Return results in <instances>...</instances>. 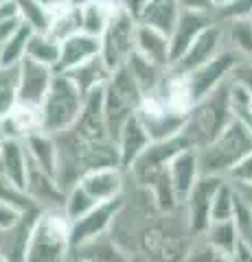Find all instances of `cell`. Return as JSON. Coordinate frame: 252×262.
Instances as JSON below:
<instances>
[{"mask_svg": "<svg viewBox=\"0 0 252 262\" xmlns=\"http://www.w3.org/2000/svg\"><path fill=\"white\" fill-rule=\"evenodd\" d=\"M24 146H27L31 164H35L37 168L46 170L48 175L57 177L60 149H57V140H55V136L44 134V131H35V134L24 138Z\"/></svg>", "mask_w": 252, "mask_h": 262, "instance_id": "22", "label": "cell"}, {"mask_svg": "<svg viewBox=\"0 0 252 262\" xmlns=\"http://www.w3.org/2000/svg\"><path fill=\"white\" fill-rule=\"evenodd\" d=\"M0 144H3V140H0Z\"/></svg>", "mask_w": 252, "mask_h": 262, "instance_id": "53", "label": "cell"}, {"mask_svg": "<svg viewBox=\"0 0 252 262\" xmlns=\"http://www.w3.org/2000/svg\"><path fill=\"white\" fill-rule=\"evenodd\" d=\"M24 22L22 18H13V20H5V22H0V46H3L7 39L13 37L15 33H18L22 27H24Z\"/></svg>", "mask_w": 252, "mask_h": 262, "instance_id": "42", "label": "cell"}, {"mask_svg": "<svg viewBox=\"0 0 252 262\" xmlns=\"http://www.w3.org/2000/svg\"><path fill=\"white\" fill-rule=\"evenodd\" d=\"M195 153L200 162V175L226 179V175L252 153V131L243 120L235 118L217 140Z\"/></svg>", "mask_w": 252, "mask_h": 262, "instance_id": "2", "label": "cell"}, {"mask_svg": "<svg viewBox=\"0 0 252 262\" xmlns=\"http://www.w3.org/2000/svg\"><path fill=\"white\" fill-rule=\"evenodd\" d=\"M99 55H101V39L79 33V35L62 42V55L57 66H55V72L57 75H68L70 70L79 68L81 63L90 61Z\"/></svg>", "mask_w": 252, "mask_h": 262, "instance_id": "16", "label": "cell"}, {"mask_svg": "<svg viewBox=\"0 0 252 262\" xmlns=\"http://www.w3.org/2000/svg\"><path fill=\"white\" fill-rule=\"evenodd\" d=\"M117 3H88L81 7V33L90 37H99L105 33L112 15L117 11Z\"/></svg>", "mask_w": 252, "mask_h": 262, "instance_id": "27", "label": "cell"}, {"mask_svg": "<svg viewBox=\"0 0 252 262\" xmlns=\"http://www.w3.org/2000/svg\"><path fill=\"white\" fill-rule=\"evenodd\" d=\"M0 175L9 179L15 186L27 188L29 177V153L24 140L15 138H5L0 144Z\"/></svg>", "mask_w": 252, "mask_h": 262, "instance_id": "17", "label": "cell"}, {"mask_svg": "<svg viewBox=\"0 0 252 262\" xmlns=\"http://www.w3.org/2000/svg\"><path fill=\"white\" fill-rule=\"evenodd\" d=\"M200 177H202L200 162H198V153L195 151H182L180 155H176L169 162V182H171V188L178 196V201H180V206L193 190V186L198 184Z\"/></svg>", "mask_w": 252, "mask_h": 262, "instance_id": "18", "label": "cell"}, {"mask_svg": "<svg viewBox=\"0 0 252 262\" xmlns=\"http://www.w3.org/2000/svg\"><path fill=\"white\" fill-rule=\"evenodd\" d=\"M81 33V7L75 5H64L57 11L51 13V27H48V35L57 42H66V39L75 37Z\"/></svg>", "mask_w": 252, "mask_h": 262, "instance_id": "26", "label": "cell"}, {"mask_svg": "<svg viewBox=\"0 0 252 262\" xmlns=\"http://www.w3.org/2000/svg\"><path fill=\"white\" fill-rule=\"evenodd\" d=\"M224 184V177H208L202 175L198 184L182 203V212L186 216V225H189L193 236H202L210 225V208H213V199Z\"/></svg>", "mask_w": 252, "mask_h": 262, "instance_id": "9", "label": "cell"}, {"mask_svg": "<svg viewBox=\"0 0 252 262\" xmlns=\"http://www.w3.org/2000/svg\"><path fill=\"white\" fill-rule=\"evenodd\" d=\"M72 260H79V262H129L125 249L121 247L110 234H103L99 238L77 247L72 251Z\"/></svg>", "mask_w": 252, "mask_h": 262, "instance_id": "24", "label": "cell"}, {"mask_svg": "<svg viewBox=\"0 0 252 262\" xmlns=\"http://www.w3.org/2000/svg\"><path fill=\"white\" fill-rule=\"evenodd\" d=\"M136 27L138 22L123 7H117L108 29L101 35V59L114 72L123 68L127 59L136 53Z\"/></svg>", "mask_w": 252, "mask_h": 262, "instance_id": "6", "label": "cell"}, {"mask_svg": "<svg viewBox=\"0 0 252 262\" xmlns=\"http://www.w3.org/2000/svg\"><path fill=\"white\" fill-rule=\"evenodd\" d=\"M20 11V18L37 33H48L51 27V13H48L37 0H13Z\"/></svg>", "mask_w": 252, "mask_h": 262, "instance_id": "36", "label": "cell"}, {"mask_svg": "<svg viewBox=\"0 0 252 262\" xmlns=\"http://www.w3.org/2000/svg\"><path fill=\"white\" fill-rule=\"evenodd\" d=\"M222 256L224 253H219L215 247H210L204 236H193L184 262H217Z\"/></svg>", "mask_w": 252, "mask_h": 262, "instance_id": "37", "label": "cell"}, {"mask_svg": "<svg viewBox=\"0 0 252 262\" xmlns=\"http://www.w3.org/2000/svg\"><path fill=\"white\" fill-rule=\"evenodd\" d=\"M0 203H5V206L13 208L15 212H20V214H29V212L40 210L35 203L31 201V196L27 194L24 188L15 186L13 182L5 179L3 175H0Z\"/></svg>", "mask_w": 252, "mask_h": 262, "instance_id": "35", "label": "cell"}, {"mask_svg": "<svg viewBox=\"0 0 252 262\" xmlns=\"http://www.w3.org/2000/svg\"><path fill=\"white\" fill-rule=\"evenodd\" d=\"M24 262H72L70 223L62 210H42L31 229Z\"/></svg>", "mask_w": 252, "mask_h": 262, "instance_id": "3", "label": "cell"}, {"mask_svg": "<svg viewBox=\"0 0 252 262\" xmlns=\"http://www.w3.org/2000/svg\"><path fill=\"white\" fill-rule=\"evenodd\" d=\"M237 216V196L228 179L219 186V190L213 199V208H210V223H222V221H235Z\"/></svg>", "mask_w": 252, "mask_h": 262, "instance_id": "34", "label": "cell"}, {"mask_svg": "<svg viewBox=\"0 0 252 262\" xmlns=\"http://www.w3.org/2000/svg\"><path fill=\"white\" fill-rule=\"evenodd\" d=\"M37 3L42 5V7H44V9H46L48 13H53V11H57L60 7H64V5H66L68 0H37Z\"/></svg>", "mask_w": 252, "mask_h": 262, "instance_id": "45", "label": "cell"}, {"mask_svg": "<svg viewBox=\"0 0 252 262\" xmlns=\"http://www.w3.org/2000/svg\"><path fill=\"white\" fill-rule=\"evenodd\" d=\"M235 118L237 116H235V110H232L230 81H226L213 94L202 98L200 103H195L189 110L182 136L189 140L193 151H200L206 144L217 140Z\"/></svg>", "mask_w": 252, "mask_h": 262, "instance_id": "1", "label": "cell"}, {"mask_svg": "<svg viewBox=\"0 0 252 262\" xmlns=\"http://www.w3.org/2000/svg\"><path fill=\"white\" fill-rule=\"evenodd\" d=\"M239 59L241 57L237 53L230 51V48H226L222 55L215 57L213 61H208L206 66L189 72V75H182L193 105L200 103L202 98H206L208 94H213L219 85H224Z\"/></svg>", "mask_w": 252, "mask_h": 262, "instance_id": "7", "label": "cell"}, {"mask_svg": "<svg viewBox=\"0 0 252 262\" xmlns=\"http://www.w3.org/2000/svg\"><path fill=\"white\" fill-rule=\"evenodd\" d=\"M180 13L182 7L178 0H145V7L138 13L136 22L147 24V27L165 33V35H171Z\"/></svg>", "mask_w": 252, "mask_h": 262, "instance_id": "21", "label": "cell"}, {"mask_svg": "<svg viewBox=\"0 0 252 262\" xmlns=\"http://www.w3.org/2000/svg\"><path fill=\"white\" fill-rule=\"evenodd\" d=\"M123 203H125V194L119 196L114 201H108V203H99L90 214L84 216L77 223H70V245H72V251L81 245L90 243L94 238H99L103 234H110L114 221L119 219L121 210H123Z\"/></svg>", "mask_w": 252, "mask_h": 262, "instance_id": "10", "label": "cell"}, {"mask_svg": "<svg viewBox=\"0 0 252 262\" xmlns=\"http://www.w3.org/2000/svg\"><path fill=\"white\" fill-rule=\"evenodd\" d=\"M232 262H252V249H250L243 241L237 245V249H235V253H232Z\"/></svg>", "mask_w": 252, "mask_h": 262, "instance_id": "44", "label": "cell"}, {"mask_svg": "<svg viewBox=\"0 0 252 262\" xmlns=\"http://www.w3.org/2000/svg\"><path fill=\"white\" fill-rule=\"evenodd\" d=\"M33 33L35 31L31 29L29 24H24L13 37L7 39V42L0 46V66H20V61L27 57V44Z\"/></svg>", "mask_w": 252, "mask_h": 262, "instance_id": "33", "label": "cell"}, {"mask_svg": "<svg viewBox=\"0 0 252 262\" xmlns=\"http://www.w3.org/2000/svg\"><path fill=\"white\" fill-rule=\"evenodd\" d=\"M125 68L129 70V75L134 77L136 85L141 88L143 96L156 92V90L162 85V81H165V77H167V70H169V68H160V66L151 63L149 59H145V57L138 55V53H134L132 57H129Z\"/></svg>", "mask_w": 252, "mask_h": 262, "instance_id": "25", "label": "cell"}, {"mask_svg": "<svg viewBox=\"0 0 252 262\" xmlns=\"http://www.w3.org/2000/svg\"><path fill=\"white\" fill-rule=\"evenodd\" d=\"M72 262H79V260H72Z\"/></svg>", "mask_w": 252, "mask_h": 262, "instance_id": "52", "label": "cell"}, {"mask_svg": "<svg viewBox=\"0 0 252 262\" xmlns=\"http://www.w3.org/2000/svg\"><path fill=\"white\" fill-rule=\"evenodd\" d=\"M136 53L145 59L160 66V68H171V42L169 35L160 33L147 24L136 27Z\"/></svg>", "mask_w": 252, "mask_h": 262, "instance_id": "20", "label": "cell"}, {"mask_svg": "<svg viewBox=\"0 0 252 262\" xmlns=\"http://www.w3.org/2000/svg\"><path fill=\"white\" fill-rule=\"evenodd\" d=\"M86 98L66 75H57L42 105V131L51 136L66 134L77 125Z\"/></svg>", "mask_w": 252, "mask_h": 262, "instance_id": "5", "label": "cell"}, {"mask_svg": "<svg viewBox=\"0 0 252 262\" xmlns=\"http://www.w3.org/2000/svg\"><path fill=\"white\" fill-rule=\"evenodd\" d=\"M88 3H92V0H68V5H75V7H84Z\"/></svg>", "mask_w": 252, "mask_h": 262, "instance_id": "47", "label": "cell"}, {"mask_svg": "<svg viewBox=\"0 0 252 262\" xmlns=\"http://www.w3.org/2000/svg\"><path fill=\"white\" fill-rule=\"evenodd\" d=\"M60 55H62V44L57 39H53L48 33H33L27 44V57L33 59L42 66H48V68L55 70V66L60 61Z\"/></svg>", "mask_w": 252, "mask_h": 262, "instance_id": "30", "label": "cell"}, {"mask_svg": "<svg viewBox=\"0 0 252 262\" xmlns=\"http://www.w3.org/2000/svg\"><path fill=\"white\" fill-rule=\"evenodd\" d=\"M228 81L252 94V59H239L237 66L232 68Z\"/></svg>", "mask_w": 252, "mask_h": 262, "instance_id": "38", "label": "cell"}, {"mask_svg": "<svg viewBox=\"0 0 252 262\" xmlns=\"http://www.w3.org/2000/svg\"><path fill=\"white\" fill-rule=\"evenodd\" d=\"M99 206L90 194H88L84 188H81L79 184L75 188H70V190L66 192V201H64V216L68 219V223H77V221H81L84 216H88L90 212Z\"/></svg>", "mask_w": 252, "mask_h": 262, "instance_id": "32", "label": "cell"}, {"mask_svg": "<svg viewBox=\"0 0 252 262\" xmlns=\"http://www.w3.org/2000/svg\"><path fill=\"white\" fill-rule=\"evenodd\" d=\"M217 15L215 13H200V11H186L182 9L180 18L173 33L169 35V42H171V63H176L180 57L189 51V48L198 42V37L204 33L206 29H210L213 24H217Z\"/></svg>", "mask_w": 252, "mask_h": 262, "instance_id": "13", "label": "cell"}, {"mask_svg": "<svg viewBox=\"0 0 252 262\" xmlns=\"http://www.w3.org/2000/svg\"><path fill=\"white\" fill-rule=\"evenodd\" d=\"M27 194L40 210H62L66 201V192L57 184V177L48 175L46 170L37 168L29 162V177H27Z\"/></svg>", "mask_w": 252, "mask_h": 262, "instance_id": "15", "label": "cell"}, {"mask_svg": "<svg viewBox=\"0 0 252 262\" xmlns=\"http://www.w3.org/2000/svg\"><path fill=\"white\" fill-rule=\"evenodd\" d=\"M226 33H224V24L217 22L213 24L210 29H206L202 35L198 37V42H195L189 51H186L180 59L176 63H171V72L176 75H189V72L202 68V66H206L208 61H213L215 57H219L224 51H226Z\"/></svg>", "mask_w": 252, "mask_h": 262, "instance_id": "11", "label": "cell"}, {"mask_svg": "<svg viewBox=\"0 0 252 262\" xmlns=\"http://www.w3.org/2000/svg\"><path fill=\"white\" fill-rule=\"evenodd\" d=\"M235 196H237V203L243 208L252 210V184H241V182H230Z\"/></svg>", "mask_w": 252, "mask_h": 262, "instance_id": "41", "label": "cell"}, {"mask_svg": "<svg viewBox=\"0 0 252 262\" xmlns=\"http://www.w3.org/2000/svg\"><path fill=\"white\" fill-rule=\"evenodd\" d=\"M0 262H9V260H7V256H5L3 251H0Z\"/></svg>", "mask_w": 252, "mask_h": 262, "instance_id": "49", "label": "cell"}, {"mask_svg": "<svg viewBox=\"0 0 252 262\" xmlns=\"http://www.w3.org/2000/svg\"><path fill=\"white\" fill-rule=\"evenodd\" d=\"M20 212H15L13 208L5 206V203H0V232H7V229H11L18 225L20 221Z\"/></svg>", "mask_w": 252, "mask_h": 262, "instance_id": "40", "label": "cell"}, {"mask_svg": "<svg viewBox=\"0 0 252 262\" xmlns=\"http://www.w3.org/2000/svg\"><path fill=\"white\" fill-rule=\"evenodd\" d=\"M151 144V138L147 134V129L141 122L138 116H132L127 120V125L117 138V146H119V158H121V166L125 170L147 151V146Z\"/></svg>", "mask_w": 252, "mask_h": 262, "instance_id": "19", "label": "cell"}, {"mask_svg": "<svg viewBox=\"0 0 252 262\" xmlns=\"http://www.w3.org/2000/svg\"><path fill=\"white\" fill-rule=\"evenodd\" d=\"M228 182H241V184H252V153L248 158H243L237 166H235L228 175H226Z\"/></svg>", "mask_w": 252, "mask_h": 262, "instance_id": "39", "label": "cell"}, {"mask_svg": "<svg viewBox=\"0 0 252 262\" xmlns=\"http://www.w3.org/2000/svg\"><path fill=\"white\" fill-rule=\"evenodd\" d=\"M66 77L75 83V88L86 98V96H90L94 92H99V90H103L105 83H108V79L112 77V72H110L108 66L103 63L101 55H99V57H94V59H90V61L81 63L79 68L70 70Z\"/></svg>", "mask_w": 252, "mask_h": 262, "instance_id": "23", "label": "cell"}, {"mask_svg": "<svg viewBox=\"0 0 252 262\" xmlns=\"http://www.w3.org/2000/svg\"><path fill=\"white\" fill-rule=\"evenodd\" d=\"M182 9L186 11H200V13H215V3L213 0H178Z\"/></svg>", "mask_w": 252, "mask_h": 262, "instance_id": "43", "label": "cell"}, {"mask_svg": "<svg viewBox=\"0 0 252 262\" xmlns=\"http://www.w3.org/2000/svg\"><path fill=\"white\" fill-rule=\"evenodd\" d=\"M222 24L226 33V46L241 59H252V18H235Z\"/></svg>", "mask_w": 252, "mask_h": 262, "instance_id": "28", "label": "cell"}, {"mask_svg": "<svg viewBox=\"0 0 252 262\" xmlns=\"http://www.w3.org/2000/svg\"><path fill=\"white\" fill-rule=\"evenodd\" d=\"M213 3H215V9L222 11V9H226V7H230L235 0H213ZM217 11H215V13H217Z\"/></svg>", "mask_w": 252, "mask_h": 262, "instance_id": "46", "label": "cell"}, {"mask_svg": "<svg viewBox=\"0 0 252 262\" xmlns=\"http://www.w3.org/2000/svg\"><path fill=\"white\" fill-rule=\"evenodd\" d=\"M79 186L92 196L96 203H108L123 196L127 190V170L121 166L96 168L81 177Z\"/></svg>", "mask_w": 252, "mask_h": 262, "instance_id": "14", "label": "cell"}, {"mask_svg": "<svg viewBox=\"0 0 252 262\" xmlns=\"http://www.w3.org/2000/svg\"><path fill=\"white\" fill-rule=\"evenodd\" d=\"M0 140H3V118H0Z\"/></svg>", "mask_w": 252, "mask_h": 262, "instance_id": "51", "label": "cell"}, {"mask_svg": "<svg viewBox=\"0 0 252 262\" xmlns=\"http://www.w3.org/2000/svg\"><path fill=\"white\" fill-rule=\"evenodd\" d=\"M57 72L48 66H42L29 57L20 61V88H18V103L29 107H42Z\"/></svg>", "mask_w": 252, "mask_h": 262, "instance_id": "12", "label": "cell"}, {"mask_svg": "<svg viewBox=\"0 0 252 262\" xmlns=\"http://www.w3.org/2000/svg\"><path fill=\"white\" fill-rule=\"evenodd\" d=\"M206 238V243L210 247H215L219 253L224 256H230L237 245L241 243V236H239V227H237V221H222V223H210L206 227V232L202 234Z\"/></svg>", "mask_w": 252, "mask_h": 262, "instance_id": "29", "label": "cell"}, {"mask_svg": "<svg viewBox=\"0 0 252 262\" xmlns=\"http://www.w3.org/2000/svg\"><path fill=\"white\" fill-rule=\"evenodd\" d=\"M92 3H117V0H92Z\"/></svg>", "mask_w": 252, "mask_h": 262, "instance_id": "50", "label": "cell"}, {"mask_svg": "<svg viewBox=\"0 0 252 262\" xmlns=\"http://www.w3.org/2000/svg\"><path fill=\"white\" fill-rule=\"evenodd\" d=\"M20 66H0V118L9 116L18 105Z\"/></svg>", "mask_w": 252, "mask_h": 262, "instance_id": "31", "label": "cell"}, {"mask_svg": "<svg viewBox=\"0 0 252 262\" xmlns=\"http://www.w3.org/2000/svg\"><path fill=\"white\" fill-rule=\"evenodd\" d=\"M217 262H232V258H230V256H222V258H219Z\"/></svg>", "mask_w": 252, "mask_h": 262, "instance_id": "48", "label": "cell"}, {"mask_svg": "<svg viewBox=\"0 0 252 262\" xmlns=\"http://www.w3.org/2000/svg\"><path fill=\"white\" fill-rule=\"evenodd\" d=\"M143 92L136 85L134 77L129 75V70L119 68L112 72L108 83L103 88V118H105V129L108 136L117 142L119 134L127 125V120L136 116L138 110L143 105Z\"/></svg>", "mask_w": 252, "mask_h": 262, "instance_id": "4", "label": "cell"}, {"mask_svg": "<svg viewBox=\"0 0 252 262\" xmlns=\"http://www.w3.org/2000/svg\"><path fill=\"white\" fill-rule=\"evenodd\" d=\"M136 116L141 118L145 129H147L151 142H162V140H169V138H176L178 134H182L184 122H186L184 114L171 110L158 94L145 96Z\"/></svg>", "mask_w": 252, "mask_h": 262, "instance_id": "8", "label": "cell"}]
</instances>
